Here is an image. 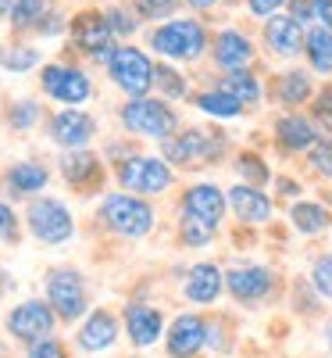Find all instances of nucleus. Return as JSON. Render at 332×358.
Instances as JSON below:
<instances>
[{
	"instance_id": "f257e3e1",
	"label": "nucleus",
	"mask_w": 332,
	"mask_h": 358,
	"mask_svg": "<svg viewBox=\"0 0 332 358\" xmlns=\"http://www.w3.org/2000/svg\"><path fill=\"white\" fill-rule=\"evenodd\" d=\"M150 50L161 54L172 65H197L204 54H211V33L200 18H165L161 25L150 29Z\"/></svg>"
},
{
	"instance_id": "f03ea898",
	"label": "nucleus",
	"mask_w": 332,
	"mask_h": 358,
	"mask_svg": "<svg viewBox=\"0 0 332 358\" xmlns=\"http://www.w3.org/2000/svg\"><path fill=\"white\" fill-rule=\"evenodd\" d=\"M225 151L229 136L207 129H175L168 140H161V158H168L175 169H204L211 162H222Z\"/></svg>"
},
{
	"instance_id": "7ed1b4c3",
	"label": "nucleus",
	"mask_w": 332,
	"mask_h": 358,
	"mask_svg": "<svg viewBox=\"0 0 332 358\" xmlns=\"http://www.w3.org/2000/svg\"><path fill=\"white\" fill-rule=\"evenodd\" d=\"M122 126L133 133V136H143V140H168L175 129H179V111L165 101V97H129L118 111Z\"/></svg>"
},
{
	"instance_id": "20e7f679",
	"label": "nucleus",
	"mask_w": 332,
	"mask_h": 358,
	"mask_svg": "<svg viewBox=\"0 0 332 358\" xmlns=\"http://www.w3.org/2000/svg\"><path fill=\"white\" fill-rule=\"evenodd\" d=\"M114 176L122 183V190L139 194V197H158L175 187V165L161 155H129L118 162Z\"/></svg>"
},
{
	"instance_id": "39448f33",
	"label": "nucleus",
	"mask_w": 332,
	"mask_h": 358,
	"mask_svg": "<svg viewBox=\"0 0 332 358\" xmlns=\"http://www.w3.org/2000/svg\"><path fill=\"white\" fill-rule=\"evenodd\" d=\"M100 222L111 233L126 236V241H139V236H146L154 229L158 215H154V208H150V201L126 190V194H107L100 201Z\"/></svg>"
},
{
	"instance_id": "423d86ee",
	"label": "nucleus",
	"mask_w": 332,
	"mask_h": 358,
	"mask_svg": "<svg viewBox=\"0 0 332 358\" xmlns=\"http://www.w3.org/2000/svg\"><path fill=\"white\" fill-rule=\"evenodd\" d=\"M154 69L158 65L150 62V54L133 43L114 47V54L107 57V76L126 97H146L154 90Z\"/></svg>"
},
{
	"instance_id": "0eeeda50",
	"label": "nucleus",
	"mask_w": 332,
	"mask_h": 358,
	"mask_svg": "<svg viewBox=\"0 0 332 358\" xmlns=\"http://www.w3.org/2000/svg\"><path fill=\"white\" fill-rule=\"evenodd\" d=\"M25 222L40 244H65L75 236V219L68 204H61L57 197H36L25 212Z\"/></svg>"
},
{
	"instance_id": "6e6552de",
	"label": "nucleus",
	"mask_w": 332,
	"mask_h": 358,
	"mask_svg": "<svg viewBox=\"0 0 332 358\" xmlns=\"http://www.w3.org/2000/svg\"><path fill=\"white\" fill-rule=\"evenodd\" d=\"M40 86L50 101L65 104V108H79L93 97V83H89V76L75 65H43Z\"/></svg>"
},
{
	"instance_id": "1a4fd4ad",
	"label": "nucleus",
	"mask_w": 332,
	"mask_h": 358,
	"mask_svg": "<svg viewBox=\"0 0 332 358\" xmlns=\"http://www.w3.org/2000/svg\"><path fill=\"white\" fill-rule=\"evenodd\" d=\"M47 301L57 312V319L75 322L86 315V283L75 268H54L47 273Z\"/></svg>"
},
{
	"instance_id": "9d476101",
	"label": "nucleus",
	"mask_w": 332,
	"mask_h": 358,
	"mask_svg": "<svg viewBox=\"0 0 332 358\" xmlns=\"http://www.w3.org/2000/svg\"><path fill=\"white\" fill-rule=\"evenodd\" d=\"M72 43L86 57H93V62L107 65V57L114 54V33H111L104 11H79L72 18Z\"/></svg>"
},
{
	"instance_id": "9b49d317",
	"label": "nucleus",
	"mask_w": 332,
	"mask_h": 358,
	"mask_svg": "<svg viewBox=\"0 0 332 358\" xmlns=\"http://www.w3.org/2000/svg\"><path fill=\"white\" fill-rule=\"evenodd\" d=\"M304 36H308V29L300 25L293 15L279 11V15H271L261 22V43L268 54H276L282 57V62H293V57L304 54Z\"/></svg>"
},
{
	"instance_id": "f8f14e48",
	"label": "nucleus",
	"mask_w": 332,
	"mask_h": 358,
	"mask_svg": "<svg viewBox=\"0 0 332 358\" xmlns=\"http://www.w3.org/2000/svg\"><path fill=\"white\" fill-rule=\"evenodd\" d=\"M254 57H257V47H254V40L243 33V29L225 25V29H218V33L211 36V62H215V69H222V72L250 69Z\"/></svg>"
},
{
	"instance_id": "ddd939ff",
	"label": "nucleus",
	"mask_w": 332,
	"mask_h": 358,
	"mask_svg": "<svg viewBox=\"0 0 332 358\" xmlns=\"http://www.w3.org/2000/svg\"><path fill=\"white\" fill-rule=\"evenodd\" d=\"M54 322H57V312L50 308V301H22L18 308L8 312V334L18 337L22 344H33L54 334Z\"/></svg>"
},
{
	"instance_id": "4468645a",
	"label": "nucleus",
	"mask_w": 332,
	"mask_h": 358,
	"mask_svg": "<svg viewBox=\"0 0 332 358\" xmlns=\"http://www.w3.org/2000/svg\"><path fill=\"white\" fill-rule=\"evenodd\" d=\"M271 136H276V143L282 147L286 155H308L322 133H318L311 115H304V111H282V115H276V122H271Z\"/></svg>"
},
{
	"instance_id": "2eb2a0df",
	"label": "nucleus",
	"mask_w": 332,
	"mask_h": 358,
	"mask_svg": "<svg viewBox=\"0 0 332 358\" xmlns=\"http://www.w3.org/2000/svg\"><path fill=\"white\" fill-rule=\"evenodd\" d=\"M276 287V273L268 265H236L225 273V290L239 305H257Z\"/></svg>"
},
{
	"instance_id": "dca6fc26",
	"label": "nucleus",
	"mask_w": 332,
	"mask_h": 358,
	"mask_svg": "<svg viewBox=\"0 0 332 358\" xmlns=\"http://www.w3.org/2000/svg\"><path fill=\"white\" fill-rule=\"evenodd\" d=\"M97 136V118L82 108H61L50 118V140L65 151H79Z\"/></svg>"
},
{
	"instance_id": "f3484780",
	"label": "nucleus",
	"mask_w": 332,
	"mask_h": 358,
	"mask_svg": "<svg viewBox=\"0 0 332 358\" xmlns=\"http://www.w3.org/2000/svg\"><path fill=\"white\" fill-rule=\"evenodd\" d=\"M165 348H168L172 358H197L207 348V322L197 312H183L168 326Z\"/></svg>"
},
{
	"instance_id": "a211bd4d",
	"label": "nucleus",
	"mask_w": 332,
	"mask_h": 358,
	"mask_svg": "<svg viewBox=\"0 0 332 358\" xmlns=\"http://www.w3.org/2000/svg\"><path fill=\"white\" fill-rule=\"evenodd\" d=\"M318 94V86H315V72H304V69H286L279 72L276 79H271V101H276L279 108L286 111H296V108H304L311 104V97Z\"/></svg>"
},
{
	"instance_id": "6ab92c4d",
	"label": "nucleus",
	"mask_w": 332,
	"mask_h": 358,
	"mask_svg": "<svg viewBox=\"0 0 332 358\" xmlns=\"http://www.w3.org/2000/svg\"><path fill=\"white\" fill-rule=\"evenodd\" d=\"M229 194V208H232V215L239 222H247V226H264L271 219V212H276V204H271V197L264 194V187H250V183H236Z\"/></svg>"
},
{
	"instance_id": "aec40b11",
	"label": "nucleus",
	"mask_w": 332,
	"mask_h": 358,
	"mask_svg": "<svg viewBox=\"0 0 332 358\" xmlns=\"http://www.w3.org/2000/svg\"><path fill=\"white\" fill-rule=\"evenodd\" d=\"M222 290H225V273H222L215 262H197V265H190L186 283H183V294L190 297L193 305H215Z\"/></svg>"
},
{
	"instance_id": "412c9836",
	"label": "nucleus",
	"mask_w": 332,
	"mask_h": 358,
	"mask_svg": "<svg viewBox=\"0 0 332 358\" xmlns=\"http://www.w3.org/2000/svg\"><path fill=\"white\" fill-rule=\"evenodd\" d=\"M183 208L200 219H207L211 226H222L225 212H229V194L218 190V183H193L183 194Z\"/></svg>"
},
{
	"instance_id": "4be33fe9",
	"label": "nucleus",
	"mask_w": 332,
	"mask_h": 358,
	"mask_svg": "<svg viewBox=\"0 0 332 358\" xmlns=\"http://www.w3.org/2000/svg\"><path fill=\"white\" fill-rule=\"evenodd\" d=\"M161 330H165V315L154 308V305H129L126 308V334L136 348H150V344H158L161 341Z\"/></svg>"
},
{
	"instance_id": "5701e85b",
	"label": "nucleus",
	"mask_w": 332,
	"mask_h": 358,
	"mask_svg": "<svg viewBox=\"0 0 332 358\" xmlns=\"http://www.w3.org/2000/svg\"><path fill=\"white\" fill-rule=\"evenodd\" d=\"M114 341H118V319L111 312H93L79 330V348L82 351H107Z\"/></svg>"
},
{
	"instance_id": "b1692460",
	"label": "nucleus",
	"mask_w": 332,
	"mask_h": 358,
	"mask_svg": "<svg viewBox=\"0 0 332 358\" xmlns=\"http://www.w3.org/2000/svg\"><path fill=\"white\" fill-rule=\"evenodd\" d=\"M193 104L207 115V118H218V122H232V118H239L247 108L239 104L229 90H222L218 83L215 86H207V90H200V94L193 97Z\"/></svg>"
},
{
	"instance_id": "393cba45",
	"label": "nucleus",
	"mask_w": 332,
	"mask_h": 358,
	"mask_svg": "<svg viewBox=\"0 0 332 358\" xmlns=\"http://www.w3.org/2000/svg\"><path fill=\"white\" fill-rule=\"evenodd\" d=\"M61 176L68 179L72 187L86 190V187H93L97 179H100V158L89 155L86 147H79V151H65V158H61Z\"/></svg>"
},
{
	"instance_id": "a878e982",
	"label": "nucleus",
	"mask_w": 332,
	"mask_h": 358,
	"mask_svg": "<svg viewBox=\"0 0 332 358\" xmlns=\"http://www.w3.org/2000/svg\"><path fill=\"white\" fill-rule=\"evenodd\" d=\"M304 57H308V69L315 76H332V29L325 25H311L308 36H304Z\"/></svg>"
},
{
	"instance_id": "bb28decb",
	"label": "nucleus",
	"mask_w": 332,
	"mask_h": 358,
	"mask_svg": "<svg viewBox=\"0 0 332 358\" xmlns=\"http://www.w3.org/2000/svg\"><path fill=\"white\" fill-rule=\"evenodd\" d=\"M218 86L222 90H229V94L243 104L247 111H254L261 101H264V86H261V79L250 72V69H239V72H225L222 79H218Z\"/></svg>"
},
{
	"instance_id": "cd10ccee",
	"label": "nucleus",
	"mask_w": 332,
	"mask_h": 358,
	"mask_svg": "<svg viewBox=\"0 0 332 358\" xmlns=\"http://www.w3.org/2000/svg\"><path fill=\"white\" fill-rule=\"evenodd\" d=\"M289 222L296 233H304V236H318L332 226V215H329V208L318 204V201H293L289 208Z\"/></svg>"
},
{
	"instance_id": "c85d7f7f",
	"label": "nucleus",
	"mask_w": 332,
	"mask_h": 358,
	"mask_svg": "<svg viewBox=\"0 0 332 358\" xmlns=\"http://www.w3.org/2000/svg\"><path fill=\"white\" fill-rule=\"evenodd\" d=\"M47 183H50V172H47L40 162H18V165H11V172H8V190H11L15 197L40 194Z\"/></svg>"
},
{
	"instance_id": "c756f323",
	"label": "nucleus",
	"mask_w": 332,
	"mask_h": 358,
	"mask_svg": "<svg viewBox=\"0 0 332 358\" xmlns=\"http://www.w3.org/2000/svg\"><path fill=\"white\" fill-rule=\"evenodd\" d=\"M179 236H183L186 248H207L218 236V226H211L207 219H200V215L183 208V212H179Z\"/></svg>"
},
{
	"instance_id": "7c9ffc66",
	"label": "nucleus",
	"mask_w": 332,
	"mask_h": 358,
	"mask_svg": "<svg viewBox=\"0 0 332 358\" xmlns=\"http://www.w3.org/2000/svg\"><path fill=\"white\" fill-rule=\"evenodd\" d=\"M154 86L161 90L165 101H186L190 97V83L183 79V72H179L172 62H165V65L154 69Z\"/></svg>"
},
{
	"instance_id": "2f4dec72",
	"label": "nucleus",
	"mask_w": 332,
	"mask_h": 358,
	"mask_svg": "<svg viewBox=\"0 0 332 358\" xmlns=\"http://www.w3.org/2000/svg\"><path fill=\"white\" fill-rule=\"evenodd\" d=\"M50 0H15L11 4V25L15 29H40V22L50 15Z\"/></svg>"
},
{
	"instance_id": "473e14b6",
	"label": "nucleus",
	"mask_w": 332,
	"mask_h": 358,
	"mask_svg": "<svg viewBox=\"0 0 332 358\" xmlns=\"http://www.w3.org/2000/svg\"><path fill=\"white\" fill-rule=\"evenodd\" d=\"M232 169L239 172V183H250V187H264V183H271V169H268L264 158L254 155V151L236 155V165H232Z\"/></svg>"
},
{
	"instance_id": "72a5a7b5",
	"label": "nucleus",
	"mask_w": 332,
	"mask_h": 358,
	"mask_svg": "<svg viewBox=\"0 0 332 358\" xmlns=\"http://www.w3.org/2000/svg\"><path fill=\"white\" fill-rule=\"evenodd\" d=\"M36 65H40V50H33V47H0V69L29 72Z\"/></svg>"
},
{
	"instance_id": "f704fd0d",
	"label": "nucleus",
	"mask_w": 332,
	"mask_h": 358,
	"mask_svg": "<svg viewBox=\"0 0 332 358\" xmlns=\"http://www.w3.org/2000/svg\"><path fill=\"white\" fill-rule=\"evenodd\" d=\"M311 118L322 136H332V83L322 86L318 94L311 97Z\"/></svg>"
},
{
	"instance_id": "c9c22d12",
	"label": "nucleus",
	"mask_w": 332,
	"mask_h": 358,
	"mask_svg": "<svg viewBox=\"0 0 332 358\" xmlns=\"http://www.w3.org/2000/svg\"><path fill=\"white\" fill-rule=\"evenodd\" d=\"M308 165L315 176L322 179H332V136H318L315 147L308 151Z\"/></svg>"
},
{
	"instance_id": "e433bc0d",
	"label": "nucleus",
	"mask_w": 332,
	"mask_h": 358,
	"mask_svg": "<svg viewBox=\"0 0 332 358\" xmlns=\"http://www.w3.org/2000/svg\"><path fill=\"white\" fill-rule=\"evenodd\" d=\"M179 8V0H133V11L143 18V22H161V18H172Z\"/></svg>"
},
{
	"instance_id": "4c0bfd02",
	"label": "nucleus",
	"mask_w": 332,
	"mask_h": 358,
	"mask_svg": "<svg viewBox=\"0 0 332 358\" xmlns=\"http://www.w3.org/2000/svg\"><path fill=\"white\" fill-rule=\"evenodd\" d=\"M104 18H107L114 36H133L136 29H139V22H136L139 15L136 11H126V8H104Z\"/></svg>"
},
{
	"instance_id": "58836bf2",
	"label": "nucleus",
	"mask_w": 332,
	"mask_h": 358,
	"mask_svg": "<svg viewBox=\"0 0 332 358\" xmlns=\"http://www.w3.org/2000/svg\"><path fill=\"white\" fill-rule=\"evenodd\" d=\"M8 122H11V129H18V133L33 129V126L40 122V104H36V101H18V104L11 108V115H8Z\"/></svg>"
},
{
	"instance_id": "ea45409f",
	"label": "nucleus",
	"mask_w": 332,
	"mask_h": 358,
	"mask_svg": "<svg viewBox=\"0 0 332 358\" xmlns=\"http://www.w3.org/2000/svg\"><path fill=\"white\" fill-rule=\"evenodd\" d=\"M311 287H315L322 297H329V301H332V255H322V258L311 265Z\"/></svg>"
},
{
	"instance_id": "a19ab883",
	"label": "nucleus",
	"mask_w": 332,
	"mask_h": 358,
	"mask_svg": "<svg viewBox=\"0 0 332 358\" xmlns=\"http://www.w3.org/2000/svg\"><path fill=\"white\" fill-rule=\"evenodd\" d=\"M29 358H68V351L57 337H40L29 344Z\"/></svg>"
},
{
	"instance_id": "79ce46f5",
	"label": "nucleus",
	"mask_w": 332,
	"mask_h": 358,
	"mask_svg": "<svg viewBox=\"0 0 332 358\" xmlns=\"http://www.w3.org/2000/svg\"><path fill=\"white\" fill-rule=\"evenodd\" d=\"M315 4L318 0H286V15H293L304 29H311L315 25Z\"/></svg>"
},
{
	"instance_id": "37998d69",
	"label": "nucleus",
	"mask_w": 332,
	"mask_h": 358,
	"mask_svg": "<svg viewBox=\"0 0 332 358\" xmlns=\"http://www.w3.org/2000/svg\"><path fill=\"white\" fill-rule=\"evenodd\" d=\"M243 8L254 15V18H271V15H279L286 8V0H243Z\"/></svg>"
},
{
	"instance_id": "c03bdc74",
	"label": "nucleus",
	"mask_w": 332,
	"mask_h": 358,
	"mask_svg": "<svg viewBox=\"0 0 332 358\" xmlns=\"http://www.w3.org/2000/svg\"><path fill=\"white\" fill-rule=\"evenodd\" d=\"M0 241H8V244L18 241V219L11 212V204H4V201H0Z\"/></svg>"
},
{
	"instance_id": "a18cd8bd",
	"label": "nucleus",
	"mask_w": 332,
	"mask_h": 358,
	"mask_svg": "<svg viewBox=\"0 0 332 358\" xmlns=\"http://www.w3.org/2000/svg\"><path fill=\"white\" fill-rule=\"evenodd\" d=\"M61 29H65V18L57 15V11H50V15L40 22V36H57Z\"/></svg>"
},
{
	"instance_id": "49530a36",
	"label": "nucleus",
	"mask_w": 332,
	"mask_h": 358,
	"mask_svg": "<svg viewBox=\"0 0 332 358\" xmlns=\"http://www.w3.org/2000/svg\"><path fill=\"white\" fill-rule=\"evenodd\" d=\"M315 25L332 29V0H318V4H315Z\"/></svg>"
},
{
	"instance_id": "de8ad7c7",
	"label": "nucleus",
	"mask_w": 332,
	"mask_h": 358,
	"mask_svg": "<svg viewBox=\"0 0 332 358\" xmlns=\"http://www.w3.org/2000/svg\"><path fill=\"white\" fill-rule=\"evenodd\" d=\"M276 190H282L286 197H296V194H304V190H300V183H296V179H289V176H276Z\"/></svg>"
},
{
	"instance_id": "09e8293b",
	"label": "nucleus",
	"mask_w": 332,
	"mask_h": 358,
	"mask_svg": "<svg viewBox=\"0 0 332 358\" xmlns=\"http://www.w3.org/2000/svg\"><path fill=\"white\" fill-rule=\"evenodd\" d=\"M183 4H190L193 11H215L218 4H225V0H183Z\"/></svg>"
},
{
	"instance_id": "8fccbe9b",
	"label": "nucleus",
	"mask_w": 332,
	"mask_h": 358,
	"mask_svg": "<svg viewBox=\"0 0 332 358\" xmlns=\"http://www.w3.org/2000/svg\"><path fill=\"white\" fill-rule=\"evenodd\" d=\"M11 4H15V0H0V18L11 15Z\"/></svg>"
},
{
	"instance_id": "3c124183",
	"label": "nucleus",
	"mask_w": 332,
	"mask_h": 358,
	"mask_svg": "<svg viewBox=\"0 0 332 358\" xmlns=\"http://www.w3.org/2000/svg\"><path fill=\"white\" fill-rule=\"evenodd\" d=\"M4 290H11V280H8L4 268H0V294H4Z\"/></svg>"
},
{
	"instance_id": "603ef678",
	"label": "nucleus",
	"mask_w": 332,
	"mask_h": 358,
	"mask_svg": "<svg viewBox=\"0 0 332 358\" xmlns=\"http://www.w3.org/2000/svg\"><path fill=\"white\" fill-rule=\"evenodd\" d=\"M325 341H329V348H332V322L325 326Z\"/></svg>"
},
{
	"instance_id": "864d4df0",
	"label": "nucleus",
	"mask_w": 332,
	"mask_h": 358,
	"mask_svg": "<svg viewBox=\"0 0 332 358\" xmlns=\"http://www.w3.org/2000/svg\"><path fill=\"white\" fill-rule=\"evenodd\" d=\"M0 358H4V344H0Z\"/></svg>"
}]
</instances>
